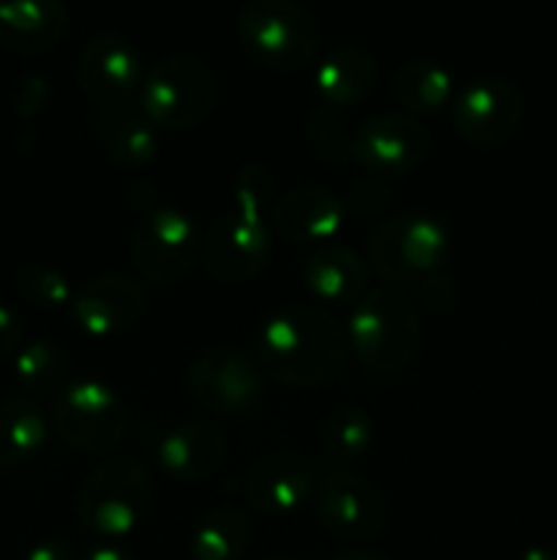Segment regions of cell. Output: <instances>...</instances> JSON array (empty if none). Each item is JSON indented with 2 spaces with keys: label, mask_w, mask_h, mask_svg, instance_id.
I'll return each instance as SVG.
<instances>
[{
  "label": "cell",
  "mask_w": 557,
  "mask_h": 560,
  "mask_svg": "<svg viewBox=\"0 0 557 560\" xmlns=\"http://www.w3.org/2000/svg\"><path fill=\"white\" fill-rule=\"evenodd\" d=\"M347 342L369 370H402L420 348L418 312L402 290H371L349 317Z\"/></svg>",
  "instance_id": "obj_4"
},
{
  "label": "cell",
  "mask_w": 557,
  "mask_h": 560,
  "mask_svg": "<svg viewBox=\"0 0 557 560\" xmlns=\"http://www.w3.org/2000/svg\"><path fill=\"white\" fill-rule=\"evenodd\" d=\"M47 441V421L36 402L14 397L0 402V468L27 463Z\"/></svg>",
  "instance_id": "obj_24"
},
{
  "label": "cell",
  "mask_w": 557,
  "mask_h": 560,
  "mask_svg": "<svg viewBox=\"0 0 557 560\" xmlns=\"http://www.w3.org/2000/svg\"><path fill=\"white\" fill-rule=\"evenodd\" d=\"M189 386L197 402L218 416H244L262 399V375L251 359L229 348L202 353L189 370Z\"/></svg>",
  "instance_id": "obj_10"
},
{
  "label": "cell",
  "mask_w": 557,
  "mask_h": 560,
  "mask_svg": "<svg viewBox=\"0 0 557 560\" xmlns=\"http://www.w3.org/2000/svg\"><path fill=\"white\" fill-rule=\"evenodd\" d=\"M52 424L76 452L104 454L120 443L129 427L126 405L98 381L69 383L52 402Z\"/></svg>",
  "instance_id": "obj_7"
},
{
  "label": "cell",
  "mask_w": 557,
  "mask_h": 560,
  "mask_svg": "<svg viewBox=\"0 0 557 560\" xmlns=\"http://www.w3.org/2000/svg\"><path fill=\"white\" fill-rule=\"evenodd\" d=\"M306 137L311 140L315 151L325 159L353 156V142H347V137L342 135V126L331 113H322V109L311 113L306 120Z\"/></svg>",
  "instance_id": "obj_29"
},
{
  "label": "cell",
  "mask_w": 557,
  "mask_h": 560,
  "mask_svg": "<svg viewBox=\"0 0 557 560\" xmlns=\"http://www.w3.org/2000/svg\"><path fill=\"white\" fill-rule=\"evenodd\" d=\"M304 282L315 299L328 304H349L366 290V262L347 246H322L304 262Z\"/></svg>",
  "instance_id": "obj_22"
},
{
  "label": "cell",
  "mask_w": 557,
  "mask_h": 560,
  "mask_svg": "<svg viewBox=\"0 0 557 560\" xmlns=\"http://www.w3.org/2000/svg\"><path fill=\"white\" fill-rule=\"evenodd\" d=\"M16 290L22 299L42 310H58V306L71 304V284L60 271L49 266H25L16 273Z\"/></svg>",
  "instance_id": "obj_28"
},
{
  "label": "cell",
  "mask_w": 557,
  "mask_h": 560,
  "mask_svg": "<svg viewBox=\"0 0 557 560\" xmlns=\"http://www.w3.org/2000/svg\"><path fill=\"white\" fill-rule=\"evenodd\" d=\"M371 419L366 410L339 408L322 421L320 430V457L322 463L331 468H347V465L358 463L371 446Z\"/></svg>",
  "instance_id": "obj_25"
},
{
  "label": "cell",
  "mask_w": 557,
  "mask_h": 560,
  "mask_svg": "<svg viewBox=\"0 0 557 560\" xmlns=\"http://www.w3.org/2000/svg\"><path fill=\"white\" fill-rule=\"evenodd\" d=\"M96 126L98 145L104 148V156L123 170L145 167L156 156V126L142 115V109L123 107H109L102 109L93 120Z\"/></svg>",
  "instance_id": "obj_20"
},
{
  "label": "cell",
  "mask_w": 557,
  "mask_h": 560,
  "mask_svg": "<svg viewBox=\"0 0 557 560\" xmlns=\"http://www.w3.org/2000/svg\"><path fill=\"white\" fill-rule=\"evenodd\" d=\"M344 217H347V206L322 186L289 189L271 213L276 233L289 244L333 238L344 228Z\"/></svg>",
  "instance_id": "obj_17"
},
{
  "label": "cell",
  "mask_w": 557,
  "mask_h": 560,
  "mask_svg": "<svg viewBox=\"0 0 557 560\" xmlns=\"http://www.w3.org/2000/svg\"><path fill=\"white\" fill-rule=\"evenodd\" d=\"M271 189H273V178L265 167H257V164L244 167L238 173V178H235V186H233L235 206L257 208V211H260V206L268 200Z\"/></svg>",
  "instance_id": "obj_30"
},
{
  "label": "cell",
  "mask_w": 557,
  "mask_h": 560,
  "mask_svg": "<svg viewBox=\"0 0 557 560\" xmlns=\"http://www.w3.org/2000/svg\"><path fill=\"white\" fill-rule=\"evenodd\" d=\"M66 370H69V359L63 350L55 342L38 339V342L25 345L16 350L14 359V375L20 386L31 394H52L63 388Z\"/></svg>",
  "instance_id": "obj_27"
},
{
  "label": "cell",
  "mask_w": 557,
  "mask_h": 560,
  "mask_svg": "<svg viewBox=\"0 0 557 560\" xmlns=\"http://www.w3.org/2000/svg\"><path fill=\"white\" fill-rule=\"evenodd\" d=\"M369 255L382 279L399 288H413L429 310L448 312L457 304L451 279L442 277L451 241L437 219L420 213L393 217L375 233Z\"/></svg>",
  "instance_id": "obj_2"
},
{
  "label": "cell",
  "mask_w": 557,
  "mask_h": 560,
  "mask_svg": "<svg viewBox=\"0 0 557 560\" xmlns=\"http://www.w3.org/2000/svg\"><path fill=\"white\" fill-rule=\"evenodd\" d=\"M328 560H391L380 552H371V550H347V552H339V556L328 558Z\"/></svg>",
  "instance_id": "obj_35"
},
{
  "label": "cell",
  "mask_w": 557,
  "mask_h": 560,
  "mask_svg": "<svg viewBox=\"0 0 557 560\" xmlns=\"http://www.w3.org/2000/svg\"><path fill=\"white\" fill-rule=\"evenodd\" d=\"M202 262L222 282H246L271 260V238L257 208H235L213 222L202 238Z\"/></svg>",
  "instance_id": "obj_9"
},
{
  "label": "cell",
  "mask_w": 557,
  "mask_h": 560,
  "mask_svg": "<svg viewBox=\"0 0 557 560\" xmlns=\"http://www.w3.org/2000/svg\"><path fill=\"white\" fill-rule=\"evenodd\" d=\"M347 331L317 306L276 312L257 337L262 370L293 388H315L333 381L347 361Z\"/></svg>",
  "instance_id": "obj_1"
},
{
  "label": "cell",
  "mask_w": 557,
  "mask_h": 560,
  "mask_svg": "<svg viewBox=\"0 0 557 560\" xmlns=\"http://www.w3.org/2000/svg\"><path fill=\"white\" fill-rule=\"evenodd\" d=\"M20 342H22L20 317H16L9 306L0 304V361L9 359L11 353H16Z\"/></svg>",
  "instance_id": "obj_32"
},
{
  "label": "cell",
  "mask_w": 557,
  "mask_h": 560,
  "mask_svg": "<svg viewBox=\"0 0 557 560\" xmlns=\"http://www.w3.org/2000/svg\"><path fill=\"white\" fill-rule=\"evenodd\" d=\"M315 512L322 528L342 541L375 539L388 517L382 492L353 474H333L317 487Z\"/></svg>",
  "instance_id": "obj_13"
},
{
  "label": "cell",
  "mask_w": 557,
  "mask_h": 560,
  "mask_svg": "<svg viewBox=\"0 0 557 560\" xmlns=\"http://www.w3.org/2000/svg\"><path fill=\"white\" fill-rule=\"evenodd\" d=\"M151 492L145 465L131 457H115L93 470L80 492L76 512L87 530L104 539H120L145 520Z\"/></svg>",
  "instance_id": "obj_6"
},
{
  "label": "cell",
  "mask_w": 557,
  "mask_h": 560,
  "mask_svg": "<svg viewBox=\"0 0 557 560\" xmlns=\"http://www.w3.org/2000/svg\"><path fill=\"white\" fill-rule=\"evenodd\" d=\"M315 465L295 452H276L254 463L246 479V498L262 514H293L315 492Z\"/></svg>",
  "instance_id": "obj_16"
},
{
  "label": "cell",
  "mask_w": 557,
  "mask_h": 560,
  "mask_svg": "<svg viewBox=\"0 0 557 560\" xmlns=\"http://www.w3.org/2000/svg\"><path fill=\"white\" fill-rule=\"evenodd\" d=\"M517 560H557V552L549 547H530Z\"/></svg>",
  "instance_id": "obj_36"
},
{
  "label": "cell",
  "mask_w": 557,
  "mask_h": 560,
  "mask_svg": "<svg viewBox=\"0 0 557 560\" xmlns=\"http://www.w3.org/2000/svg\"><path fill=\"white\" fill-rule=\"evenodd\" d=\"M262 560H300V558H293V556H268V558H262Z\"/></svg>",
  "instance_id": "obj_37"
},
{
  "label": "cell",
  "mask_w": 557,
  "mask_h": 560,
  "mask_svg": "<svg viewBox=\"0 0 557 560\" xmlns=\"http://www.w3.org/2000/svg\"><path fill=\"white\" fill-rule=\"evenodd\" d=\"M249 539V517L233 506H218L208 512L191 530V560H240Z\"/></svg>",
  "instance_id": "obj_23"
},
{
  "label": "cell",
  "mask_w": 557,
  "mask_h": 560,
  "mask_svg": "<svg viewBox=\"0 0 557 560\" xmlns=\"http://www.w3.org/2000/svg\"><path fill=\"white\" fill-rule=\"evenodd\" d=\"M49 102V82L44 77L31 74L20 82V88L14 91V113L22 118H33V115L42 113Z\"/></svg>",
  "instance_id": "obj_31"
},
{
  "label": "cell",
  "mask_w": 557,
  "mask_h": 560,
  "mask_svg": "<svg viewBox=\"0 0 557 560\" xmlns=\"http://www.w3.org/2000/svg\"><path fill=\"white\" fill-rule=\"evenodd\" d=\"M429 131L413 115H375L353 137V156L366 173L399 178L418 167L429 153Z\"/></svg>",
  "instance_id": "obj_12"
},
{
  "label": "cell",
  "mask_w": 557,
  "mask_h": 560,
  "mask_svg": "<svg viewBox=\"0 0 557 560\" xmlns=\"http://www.w3.org/2000/svg\"><path fill=\"white\" fill-rule=\"evenodd\" d=\"M202 238L194 222L173 208H156L131 235V262L153 284H175L197 266Z\"/></svg>",
  "instance_id": "obj_8"
},
{
  "label": "cell",
  "mask_w": 557,
  "mask_h": 560,
  "mask_svg": "<svg viewBox=\"0 0 557 560\" xmlns=\"http://www.w3.org/2000/svg\"><path fill=\"white\" fill-rule=\"evenodd\" d=\"M238 38L254 63L273 71H298L320 47L315 16L295 0H246Z\"/></svg>",
  "instance_id": "obj_3"
},
{
  "label": "cell",
  "mask_w": 557,
  "mask_h": 560,
  "mask_svg": "<svg viewBox=\"0 0 557 560\" xmlns=\"http://www.w3.org/2000/svg\"><path fill=\"white\" fill-rule=\"evenodd\" d=\"M25 560H76V550L66 539H44L27 552Z\"/></svg>",
  "instance_id": "obj_33"
},
{
  "label": "cell",
  "mask_w": 557,
  "mask_h": 560,
  "mask_svg": "<svg viewBox=\"0 0 557 560\" xmlns=\"http://www.w3.org/2000/svg\"><path fill=\"white\" fill-rule=\"evenodd\" d=\"M156 459L167 476L186 485H197L216 474L227 459V441L211 424H180L162 438Z\"/></svg>",
  "instance_id": "obj_18"
},
{
  "label": "cell",
  "mask_w": 557,
  "mask_h": 560,
  "mask_svg": "<svg viewBox=\"0 0 557 560\" xmlns=\"http://www.w3.org/2000/svg\"><path fill=\"white\" fill-rule=\"evenodd\" d=\"M396 98L413 115H435L453 98V77L431 60H410L396 71Z\"/></svg>",
  "instance_id": "obj_26"
},
{
  "label": "cell",
  "mask_w": 557,
  "mask_h": 560,
  "mask_svg": "<svg viewBox=\"0 0 557 560\" xmlns=\"http://www.w3.org/2000/svg\"><path fill=\"white\" fill-rule=\"evenodd\" d=\"M80 88L102 109L123 107L142 85V60L134 44L118 33H98L80 55Z\"/></svg>",
  "instance_id": "obj_14"
},
{
  "label": "cell",
  "mask_w": 557,
  "mask_h": 560,
  "mask_svg": "<svg viewBox=\"0 0 557 560\" xmlns=\"http://www.w3.org/2000/svg\"><path fill=\"white\" fill-rule=\"evenodd\" d=\"M377 60L360 47H339L317 66L315 85L331 107H353L371 96L377 85Z\"/></svg>",
  "instance_id": "obj_21"
},
{
  "label": "cell",
  "mask_w": 557,
  "mask_h": 560,
  "mask_svg": "<svg viewBox=\"0 0 557 560\" xmlns=\"http://www.w3.org/2000/svg\"><path fill=\"white\" fill-rule=\"evenodd\" d=\"M145 315V290L120 273L91 279L71 299V317L87 337H115Z\"/></svg>",
  "instance_id": "obj_15"
},
{
  "label": "cell",
  "mask_w": 557,
  "mask_h": 560,
  "mask_svg": "<svg viewBox=\"0 0 557 560\" xmlns=\"http://www.w3.org/2000/svg\"><path fill=\"white\" fill-rule=\"evenodd\" d=\"M66 27L69 11L60 0H0V42L14 52H47Z\"/></svg>",
  "instance_id": "obj_19"
},
{
  "label": "cell",
  "mask_w": 557,
  "mask_h": 560,
  "mask_svg": "<svg viewBox=\"0 0 557 560\" xmlns=\"http://www.w3.org/2000/svg\"><path fill=\"white\" fill-rule=\"evenodd\" d=\"M524 115V98L502 77L473 80L453 98V126L467 142L481 148L502 145L517 135Z\"/></svg>",
  "instance_id": "obj_11"
},
{
  "label": "cell",
  "mask_w": 557,
  "mask_h": 560,
  "mask_svg": "<svg viewBox=\"0 0 557 560\" xmlns=\"http://www.w3.org/2000/svg\"><path fill=\"white\" fill-rule=\"evenodd\" d=\"M213 104H216V77L194 55H167L142 77L140 109L156 129H194L211 115Z\"/></svg>",
  "instance_id": "obj_5"
},
{
  "label": "cell",
  "mask_w": 557,
  "mask_h": 560,
  "mask_svg": "<svg viewBox=\"0 0 557 560\" xmlns=\"http://www.w3.org/2000/svg\"><path fill=\"white\" fill-rule=\"evenodd\" d=\"M85 560H134V558H131L129 552L120 550V547H115V545H98V547H93L91 552H87Z\"/></svg>",
  "instance_id": "obj_34"
}]
</instances>
